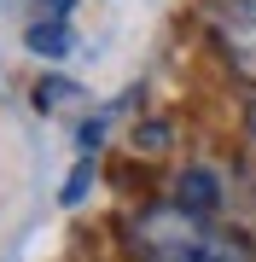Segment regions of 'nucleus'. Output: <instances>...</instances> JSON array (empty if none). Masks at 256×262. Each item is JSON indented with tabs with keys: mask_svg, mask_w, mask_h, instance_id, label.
<instances>
[{
	"mask_svg": "<svg viewBox=\"0 0 256 262\" xmlns=\"http://www.w3.org/2000/svg\"><path fill=\"white\" fill-rule=\"evenodd\" d=\"M146 262H245V251L187 210H157L146 222Z\"/></svg>",
	"mask_w": 256,
	"mask_h": 262,
	"instance_id": "obj_1",
	"label": "nucleus"
},
{
	"mask_svg": "<svg viewBox=\"0 0 256 262\" xmlns=\"http://www.w3.org/2000/svg\"><path fill=\"white\" fill-rule=\"evenodd\" d=\"M35 99H41V111H53V99H76V88H70V82H41Z\"/></svg>",
	"mask_w": 256,
	"mask_h": 262,
	"instance_id": "obj_6",
	"label": "nucleus"
},
{
	"mask_svg": "<svg viewBox=\"0 0 256 262\" xmlns=\"http://www.w3.org/2000/svg\"><path fill=\"white\" fill-rule=\"evenodd\" d=\"M221 41H227L233 64L256 76V18H250V12H239V6L221 12Z\"/></svg>",
	"mask_w": 256,
	"mask_h": 262,
	"instance_id": "obj_3",
	"label": "nucleus"
},
{
	"mask_svg": "<svg viewBox=\"0 0 256 262\" xmlns=\"http://www.w3.org/2000/svg\"><path fill=\"white\" fill-rule=\"evenodd\" d=\"M87 181H94V158H82L76 169H70V181H64V204H82V192H87Z\"/></svg>",
	"mask_w": 256,
	"mask_h": 262,
	"instance_id": "obj_5",
	"label": "nucleus"
},
{
	"mask_svg": "<svg viewBox=\"0 0 256 262\" xmlns=\"http://www.w3.org/2000/svg\"><path fill=\"white\" fill-rule=\"evenodd\" d=\"M245 122H250V140H256V99H250V117H245Z\"/></svg>",
	"mask_w": 256,
	"mask_h": 262,
	"instance_id": "obj_9",
	"label": "nucleus"
},
{
	"mask_svg": "<svg viewBox=\"0 0 256 262\" xmlns=\"http://www.w3.org/2000/svg\"><path fill=\"white\" fill-rule=\"evenodd\" d=\"M233 6H239V12H250V18H256V0H233Z\"/></svg>",
	"mask_w": 256,
	"mask_h": 262,
	"instance_id": "obj_8",
	"label": "nucleus"
},
{
	"mask_svg": "<svg viewBox=\"0 0 256 262\" xmlns=\"http://www.w3.org/2000/svg\"><path fill=\"white\" fill-rule=\"evenodd\" d=\"M175 210H187V215H198V222H210V215L221 210V181H216V169H204V163L180 169V181H175Z\"/></svg>",
	"mask_w": 256,
	"mask_h": 262,
	"instance_id": "obj_2",
	"label": "nucleus"
},
{
	"mask_svg": "<svg viewBox=\"0 0 256 262\" xmlns=\"http://www.w3.org/2000/svg\"><path fill=\"white\" fill-rule=\"evenodd\" d=\"M41 12H47V18H70V12H76V0H35Z\"/></svg>",
	"mask_w": 256,
	"mask_h": 262,
	"instance_id": "obj_7",
	"label": "nucleus"
},
{
	"mask_svg": "<svg viewBox=\"0 0 256 262\" xmlns=\"http://www.w3.org/2000/svg\"><path fill=\"white\" fill-rule=\"evenodd\" d=\"M24 47L35 53V58H64V53H70V24H64V18L29 24V29H24Z\"/></svg>",
	"mask_w": 256,
	"mask_h": 262,
	"instance_id": "obj_4",
	"label": "nucleus"
}]
</instances>
